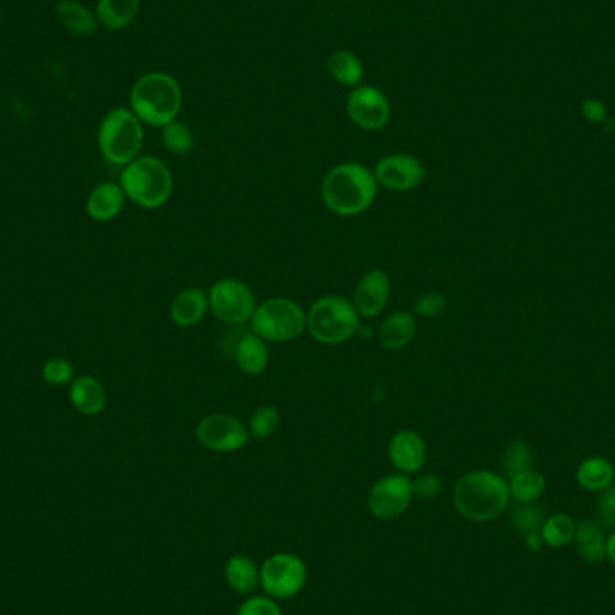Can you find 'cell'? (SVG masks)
Here are the masks:
<instances>
[{
	"label": "cell",
	"mask_w": 615,
	"mask_h": 615,
	"mask_svg": "<svg viewBox=\"0 0 615 615\" xmlns=\"http://www.w3.org/2000/svg\"><path fill=\"white\" fill-rule=\"evenodd\" d=\"M418 324L416 317L412 312L407 310H398L393 312L382 324L378 330V342L384 349L389 351H398V349L407 348L410 342L416 337Z\"/></svg>",
	"instance_id": "d6986e66"
},
{
	"label": "cell",
	"mask_w": 615,
	"mask_h": 615,
	"mask_svg": "<svg viewBox=\"0 0 615 615\" xmlns=\"http://www.w3.org/2000/svg\"><path fill=\"white\" fill-rule=\"evenodd\" d=\"M144 128L130 108H114L103 117L98 130L99 152L114 166L135 161L143 150Z\"/></svg>",
	"instance_id": "8992f818"
},
{
	"label": "cell",
	"mask_w": 615,
	"mask_h": 615,
	"mask_svg": "<svg viewBox=\"0 0 615 615\" xmlns=\"http://www.w3.org/2000/svg\"><path fill=\"white\" fill-rule=\"evenodd\" d=\"M509 486L497 473L477 470L455 484V509L468 520L488 522L508 508Z\"/></svg>",
	"instance_id": "3957f363"
},
{
	"label": "cell",
	"mask_w": 615,
	"mask_h": 615,
	"mask_svg": "<svg viewBox=\"0 0 615 615\" xmlns=\"http://www.w3.org/2000/svg\"><path fill=\"white\" fill-rule=\"evenodd\" d=\"M308 569L297 554L277 553L265 560L259 569V585L268 598L292 599L304 589Z\"/></svg>",
	"instance_id": "9c48e42d"
},
{
	"label": "cell",
	"mask_w": 615,
	"mask_h": 615,
	"mask_svg": "<svg viewBox=\"0 0 615 615\" xmlns=\"http://www.w3.org/2000/svg\"><path fill=\"white\" fill-rule=\"evenodd\" d=\"M441 479L434 475V473H421L414 481H412V490H414V497L423 500L436 499L437 495L441 493Z\"/></svg>",
	"instance_id": "d590c367"
},
{
	"label": "cell",
	"mask_w": 615,
	"mask_h": 615,
	"mask_svg": "<svg viewBox=\"0 0 615 615\" xmlns=\"http://www.w3.org/2000/svg\"><path fill=\"white\" fill-rule=\"evenodd\" d=\"M69 400L74 409L85 416H96L107 405V391L98 378L80 376L74 378L69 389Z\"/></svg>",
	"instance_id": "ffe728a7"
},
{
	"label": "cell",
	"mask_w": 615,
	"mask_h": 615,
	"mask_svg": "<svg viewBox=\"0 0 615 615\" xmlns=\"http://www.w3.org/2000/svg\"><path fill=\"white\" fill-rule=\"evenodd\" d=\"M141 0H99L96 17L108 31H119L134 22Z\"/></svg>",
	"instance_id": "cb8c5ba5"
},
{
	"label": "cell",
	"mask_w": 615,
	"mask_h": 615,
	"mask_svg": "<svg viewBox=\"0 0 615 615\" xmlns=\"http://www.w3.org/2000/svg\"><path fill=\"white\" fill-rule=\"evenodd\" d=\"M531 464H533V454L529 450V446L524 441H513L508 446L504 459H502V466H504V472L508 475L509 479L515 477L518 473L527 472L531 470Z\"/></svg>",
	"instance_id": "1f68e13d"
},
{
	"label": "cell",
	"mask_w": 615,
	"mask_h": 615,
	"mask_svg": "<svg viewBox=\"0 0 615 615\" xmlns=\"http://www.w3.org/2000/svg\"><path fill=\"white\" fill-rule=\"evenodd\" d=\"M574 535H576V545H578V551H580L583 560L590 563H599L605 558L607 540H605V535H603V531L598 524L583 520L576 527Z\"/></svg>",
	"instance_id": "d4e9b609"
},
{
	"label": "cell",
	"mask_w": 615,
	"mask_h": 615,
	"mask_svg": "<svg viewBox=\"0 0 615 615\" xmlns=\"http://www.w3.org/2000/svg\"><path fill=\"white\" fill-rule=\"evenodd\" d=\"M270 360L265 340L254 331L243 333L234 346V362L243 375L259 376L265 373Z\"/></svg>",
	"instance_id": "e0dca14e"
},
{
	"label": "cell",
	"mask_w": 615,
	"mask_h": 615,
	"mask_svg": "<svg viewBox=\"0 0 615 615\" xmlns=\"http://www.w3.org/2000/svg\"><path fill=\"white\" fill-rule=\"evenodd\" d=\"M574 522L567 515H554L542 526V540L551 547L567 545L574 536Z\"/></svg>",
	"instance_id": "4dcf8cb0"
},
{
	"label": "cell",
	"mask_w": 615,
	"mask_h": 615,
	"mask_svg": "<svg viewBox=\"0 0 615 615\" xmlns=\"http://www.w3.org/2000/svg\"><path fill=\"white\" fill-rule=\"evenodd\" d=\"M126 195L121 184L103 182L90 191L87 214L96 222H110L125 207Z\"/></svg>",
	"instance_id": "ac0fdd59"
},
{
	"label": "cell",
	"mask_w": 615,
	"mask_h": 615,
	"mask_svg": "<svg viewBox=\"0 0 615 615\" xmlns=\"http://www.w3.org/2000/svg\"><path fill=\"white\" fill-rule=\"evenodd\" d=\"M236 615H283L276 599L265 596H250L241 603Z\"/></svg>",
	"instance_id": "e575fe53"
},
{
	"label": "cell",
	"mask_w": 615,
	"mask_h": 615,
	"mask_svg": "<svg viewBox=\"0 0 615 615\" xmlns=\"http://www.w3.org/2000/svg\"><path fill=\"white\" fill-rule=\"evenodd\" d=\"M209 310L220 322L241 326L249 322L256 310V297L247 283L236 277L218 279L209 288Z\"/></svg>",
	"instance_id": "ba28073f"
},
{
	"label": "cell",
	"mask_w": 615,
	"mask_h": 615,
	"mask_svg": "<svg viewBox=\"0 0 615 615\" xmlns=\"http://www.w3.org/2000/svg\"><path fill=\"white\" fill-rule=\"evenodd\" d=\"M182 87L166 72H148L135 81L130 90V110L143 125L162 128L179 117Z\"/></svg>",
	"instance_id": "7a4b0ae2"
},
{
	"label": "cell",
	"mask_w": 615,
	"mask_h": 615,
	"mask_svg": "<svg viewBox=\"0 0 615 615\" xmlns=\"http://www.w3.org/2000/svg\"><path fill=\"white\" fill-rule=\"evenodd\" d=\"M583 114H585V117H589L590 121L599 123V121L605 119V107H603V103H599L596 99H589V101L583 103Z\"/></svg>",
	"instance_id": "74e56055"
},
{
	"label": "cell",
	"mask_w": 615,
	"mask_h": 615,
	"mask_svg": "<svg viewBox=\"0 0 615 615\" xmlns=\"http://www.w3.org/2000/svg\"><path fill=\"white\" fill-rule=\"evenodd\" d=\"M545 488L544 477L538 472L527 470L511 477L509 495L517 502H533L542 495Z\"/></svg>",
	"instance_id": "83f0119b"
},
{
	"label": "cell",
	"mask_w": 615,
	"mask_h": 615,
	"mask_svg": "<svg viewBox=\"0 0 615 615\" xmlns=\"http://www.w3.org/2000/svg\"><path fill=\"white\" fill-rule=\"evenodd\" d=\"M162 144L173 155H188L195 146L193 130L182 121H171L170 125L162 126Z\"/></svg>",
	"instance_id": "4316f807"
},
{
	"label": "cell",
	"mask_w": 615,
	"mask_h": 615,
	"mask_svg": "<svg viewBox=\"0 0 615 615\" xmlns=\"http://www.w3.org/2000/svg\"><path fill=\"white\" fill-rule=\"evenodd\" d=\"M195 434H197L200 445L218 454L240 452L241 448L247 446L250 439L247 425H243L240 419L229 416V414H222V412L207 414L200 419L195 428Z\"/></svg>",
	"instance_id": "30bf717a"
},
{
	"label": "cell",
	"mask_w": 615,
	"mask_h": 615,
	"mask_svg": "<svg viewBox=\"0 0 615 615\" xmlns=\"http://www.w3.org/2000/svg\"><path fill=\"white\" fill-rule=\"evenodd\" d=\"M378 195L375 173L360 162L333 166L322 180L321 198L331 213L358 216L366 213Z\"/></svg>",
	"instance_id": "6da1fadb"
},
{
	"label": "cell",
	"mask_w": 615,
	"mask_h": 615,
	"mask_svg": "<svg viewBox=\"0 0 615 615\" xmlns=\"http://www.w3.org/2000/svg\"><path fill=\"white\" fill-rule=\"evenodd\" d=\"M328 72H330L331 80L337 81L342 87L355 89L358 85H362L366 69L357 54L342 49V51L330 54Z\"/></svg>",
	"instance_id": "603a6c76"
},
{
	"label": "cell",
	"mask_w": 615,
	"mask_h": 615,
	"mask_svg": "<svg viewBox=\"0 0 615 615\" xmlns=\"http://www.w3.org/2000/svg\"><path fill=\"white\" fill-rule=\"evenodd\" d=\"M378 186L389 191H410L418 188L427 179V168L418 157L409 153H391L376 162L375 170Z\"/></svg>",
	"instance_id": "4fadbf2b"
},
{
	"label": "cell",
	"mask_w": 615,
	"mask_h": 615,
	"mask_svg": "<svg viewBox=\"0 0 615 615\" xmlns=\"http://www.w3.org/2000/svg\"><path fill=\"white\" fill-rule=\"evenodd\" d=\"M346 112L358 128L376 132L389 125L393 107L384 92L373 85H358L346 99Z\"/></svg>",
	"instance_id": "8fae6325"
},
{
	"label": "cell",
	"mask_w": 615,
	"mask_h": 615,
	"mask_svg": "<svg viewBox=\"0 0 615 615\" xmlns=\"http://www.w3.org/2000/svg\"><path fill=\"white\" fill-rule=\"evenodd\" d=\"M207 310H209V295L204 288L198 286L184 288L175 295L171 303V321L179 328H193L204 321Z\"/></svg>",
	"instance_id": "2e32d148"
},
{
	"label": "cell",
	"mask_w": 615,
	"mask_h": 615,
	"mask_svg": "<svg viewBox=\"0 0 615 615\" xmlns=\"http://www.w3.org/2000/svg\"><path fill=\"white\" fill-rule=\"evenodd\" d=\"M414 499L412 479L403 473H391L373 484L369 491V509L380 520H391L400 517Z\"/></svg>",
	"instance_id": "7c38bea8"
},
{
	"label": "cell",
	"mask_w": 615,
	"mask_h": 615,
	"mask_svg": "<svg viewBox=\"0 0 615 615\" xmlns=\"http://www.w3.org/2000/svg\"><path fill=\"white\" fill-rule=\"evenodd\" d=\"M250 331L265 342H292L306 331V312L301 304L288 297H270L256 306L250 319Z\"/></svg>",
	"instance_id": "52a82bcc"
},
{
	"label": "cell",
	"mask_w": 615,
	"mask_h": 615,
	"mask_svg": "<svg viewBox=\"0 0 615 615\" xmlns=\"http://www.w3.org/2000/svg\"><path fill=\"white\" fill-rule=\"evenodd\" d=\"M225 578L236 594L250 596L259 587V571L256 563L245 554H234L225 565Z\"/></svg>",
	"instance_id": "44dd1931"
},
{
	"label": "cell",
	"mask_w": 615,
	"mask_h": 615,
	"mask_svg": "<svg viewBox=\"0 0 615 615\" xmlns=\"http://www.w3.org/2000/svg\"><path fill=\"white\" fill-rule=\"evenodd\" d=\"M614 479V466L607 459L594 457L581 464L578 470V481L587 490H607Z\"/></svg>",
	"instance_id": "484cf974"
},
{
	"label": "cell",
	"mask_w": 615,
	"mask_h": 615,
	"mask_svg": "<svg viewBox=\"0 0 615 615\" xmlns=\"http://www.w3.org/2000/svg\"><path fill=\"white\" fill-rule=\"evenodd\" d=\"M607 128L608 130H612V132H615V119H612V121L608 123Z\"/></svg>",
	"instance_id": "60d3db41"
},
{
	"label": "cell",
	"mask_w": 615,
	"mask_h": 615,
	"mask_svg": "<svg viewBox=\"0 0 615 615\" xmlns=\"http://www.w3.org/2000/svg\"><path fill=\"white\" fill-rule=\"evenodd\" d=\"M607 554L608 558H610V560H612V563H614L615 565V533L614 535L610 536V538H608Z\"/></svg>",
	"instance_id": "ab89813d"
},
{
	"label": "cell",
	"mask_w": 615,
	"mask_h": 615,
	"mask_svg": "<svg viewBox=\"0 0 615 615\" xmlns=\"http://www.w3.org/2000/svg\"><path fill=\"white\" fill-rule=\"evenodd\" d=\"M121 188L126 198L144 209H157L170 200L173 175L159 157H137L121 173Z\"/></svg>",
	"instance_id": "5b68a950"
},
{
	"label": "cell",
	"mask_w": 615,
	"mask_h": 615,
	"mask_svg": "<svg viewBox=\"0 0 615 615\" xmlns=\"http://www.w3.org/2000/svg\"><path fill=\"white\" fill-rule=\"evenodd\" d=\"M598 515L608 527H615V484L608 486L605 495L599 499Z\"/></svg>",
	"instance_id": "8d00e7d4"
},
{
	"label": "cell",
	"mask_w": 615,
	"mask_h": 615,
	"mask_svg": "<svg viewBox=\"0 0 615 615\" xmlns=\"http://www.w3.org/2000/svg\"><path fill=\"white\" fill-rule=\"evenodd\" d=\"M511 526L522 536L536 535L542 527L540 509L531 502H518L511 509Z\"/></svg>",
	"instance_id": "f546056e"
},
{
	"label": "cell",
	"mask_w": 615,
	"mask_h": 615,
	"mask_svg": "<svg viewBox=\"0 0 615 615\" xmlns=\"http://www.w3.org/2000/svg\"><path fill=\"white\" fill-rule=\"evenodd\" d=\"M56 17L71 33L90 36L98 29V17L78 0H60L56 6Z\"/></svg>",
	"instance_id": "7402d4cb"
},
{
	"label": "cell",
	"mask_w": 615,
	"mask_h": 615,
	"mask_svg": "<svg viewBox=\"0 0 615 615\" xmlns=\"http://www.w3.org/2000/svg\"><path fill=\"white\" fill-rule=\"evenodd\" d=\"M353 303L342 295H324L306 313L310 337L326 346L344 344L357 335L362 322Z\"/></svg>",
	"instance_id": "277c9868"
},
{
	"label": "cell",
	"mask_w": 615,
	"mask_h": 615,
	"mask_svg": "<svg viewBox=\"0 0 615 615\" xmlns=\"http://www.w3.org/2000/svg\"><path fill=\"white\" fill-rule=\"evenodd\" d=\"M279 421H281V416L274 405H261L250 416L249 425H247L250 437L268 439L274 436L279 428Z\"/></svg>",
	"instance_id": "f1b7e54d"
},
{
	"label": "cell",
	"mask_w": 615,
	"mask_h": 615,
	"mask_svg": "<svg viewBox=\"0 0 615 615\" xmlns=\"http://www.w3.org/2000/svg\"><path fill=\"white\" fill-rule=\"evenodd\" d=\"M389 299H391V277L387 276V272L382 268H371L360 277L351 303L360 317L375 319L384 312Z\"/></svg>",
	"instance_id": "5bb4252c"
},
{
	"label": "cell",
	"mask_w": 615,
	"mask_h": 615,
	"mask_svg": "<svg viewBox=\"0 0 615 615\" xmlns=\"http://www.w3.org/2000/svg\"><path fill=\"white\" fill-rule=\"evenodd\" d=\"M387 457L394 470L403 475L418 473L427 461V445L425 439L416 430L402 428L389 439Z\"/></svg>",
	"instance_id": "9a60e30c"
},
{
	"label": "cell",
	"mask_w": 615,
	"mask_h": 615,
	"mask_svg": "<svg viewBox=\"0 0 615 615\" xmlns=\"http://www.w3.org/2000/svg\"><path fill=\"white\" fill-rule=\"evenodd\" d=\"M448 299L441 292H425L412 304V315L421 319H434L445 312Z\"/></svg>",
	"instance_id": "d6a6232c"
},
{
	"label": "cell",
	"mask_w": 615,
	"mask_h": 615,
	"mask_svg": "<svg viewBox=\"0 0 615 615\" xmlns=\"http://www.w3.org/2000/svg\"><path fill=\"white\" fill-rule=\"evenodd\" d=\"M526 544L531 551H538L542 547V535L536 533V535L526 536Z\"/></svg>",
	"instance_id": "f35d334b"
},
{
	"label": "cell",
	"mask_w": 615,
	"mask_h": 615,
	"mask_svg": "<svg viewBox=\"0 0 615 615\" xmlns=\"http://www.w3.org/2000/svg\"><path fill=\"white\" fill-rule=\"evenodd\" d=\"M42 376L49 385H67L74 380V367L65 358H51L42 367Z\"/></svg>",
	"instance_id": "836d02e7"
}]
</instances>
